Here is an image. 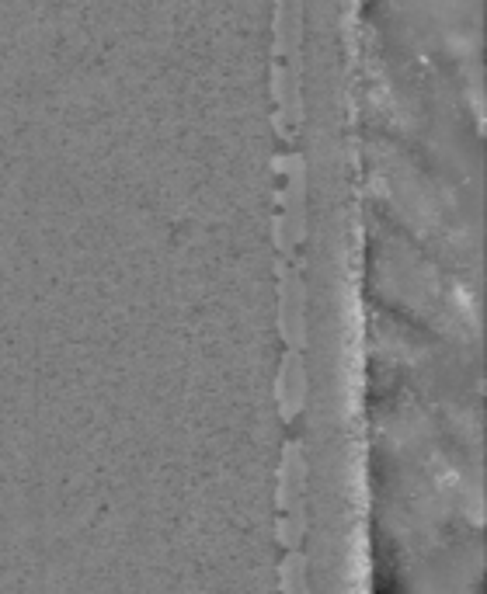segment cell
<instances>
[{
  "label": "cell",
  "mask_w": 487,
  "mask_h": 594,
  "mask_svg": "<svg viewBox=\"0 0 487 594\" xmlns=\"http://www.w3.org/2000/svg\"><path fill=\"white\" fill-rule=\"evenodd\" d=\"M300 570H303V560L300 556H293V560H286V570H282V584L286 588H293V591H303V577H300Z\"/></svg>",
  "instance_id": "obj_2"
},
{
  "label": "cell",
  "mask_w": 487,
  "mask_h": 594,
  "mask_svg": "<svg viewBox=\"0 0 487 594\" xmlns=\"http://www.w3.org/2000/svg\"><path fill=\"white\" fill-rule=\"evenodd\" d=\"M279 400H282V417L300 414V407H303V369H300V358L296 355H286V362H282Z\"/></svg>",
  "instance_id": "obj_1"
}]
</instances>
